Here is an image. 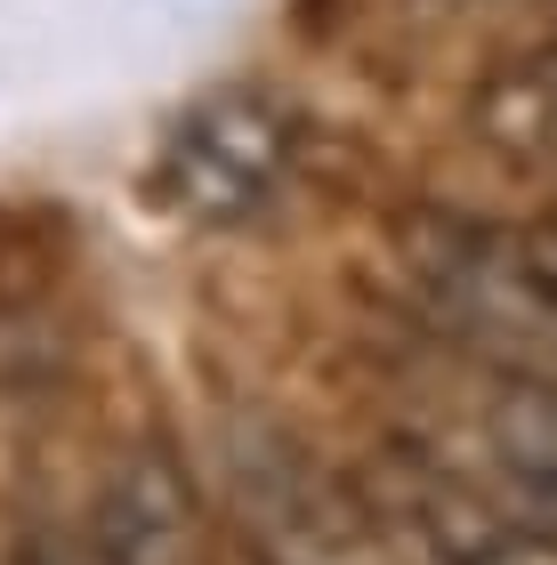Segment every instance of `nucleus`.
<instances>
[{"instance_id": "6e6552de", "label": "nucleus", "mask_w": 557, "mask_h": 565, "mask_svg": "<svg viewBox=\"0 0 557 565\" xmlns=\"http://www.w3.org/2000/svg\"><path fill=\"white\" fill-rule=\"evenodd\" d=\"M24 565H97V557H73V550H57V542H41L33 557H24Z\"/></svg>"}, {"instance_id": "f257e3e1", "label": "nucleus", "mask_w": 557, "mask_h": 565, "mask_svg": "<svg viewBox=\"0 0 557 565\" xmlns=\"http://www.w3.org/2000/svg\"><path fill=\"white\" fill-rule=\"evenodd\" d=\"M291 162H299L291 114L259 89H218L162 138L154 170H146V202L202 226H235L291 186Z\"/></svg>"}, {"instance_id": "f03ea898", "label": "nucleus", "mask_w": 557, "mask_h": 565, "mask_svg": "<svg viewBox=\"0 0 557 565\" xmlns=\"http://www.w3.org/2000/svg\"><path fill=\"white\" fill-rule=\"evenodd\" d=\"M243 518L275 565H388V525L372 501H347L323 469H308L291 445H250L235 460Z\"/></svg>"}, {"instance_id": "423d86ee", "label": "nucleus", "mask_w": 557, "mask_h": 565, "mask_svg": "<svg viewBox=\"0 0 557 565\" xmlns=\"http://www.w3.org/2000/svg\"><path fill=\"white\" fill-rule=\"evenodd\" d=\"M517 267H525V282H534L542 323H549V348H557V218L517 226Z\"/></svg>"}, {"instance_id": "7ed1b4c3", "label": "nucleus", "mask_w": 557, "mask_h": 565, "mask_svg": "<svg viewBox=\"0 0 557 565\" xmlns=\"http://www.w3.org/2000/svg\"><path fill=\"white\" fill-rule=\"evenodd\" d=\"M372 509L388 542L413 550L420 565H557V533H542L525 509L469 493L461 477L428 469V460H396Z\"/></svg>"}, {"instance_id": "39448f33", "label": "nucleus", "mask_w": 557, "mask_h": 565, "mask_svg": "<svg viewBox=\"0 0 557 565\" xmlns=\"http://www.w3.org/2000/svg\"><path fill=\"white\" fill-rule=\"evenodd\" d=\"M476 436H485V469L501 477L510 509L557 533V380H501L476 413Z\"/></svg>"}, {"instance_id": "20e7f679", "label": "nucleus", "mask_w": 557, "mask_h": 565, "mask_svg": "<svg viewBox=\"0 0 557 565\" xmlns=\"http://www.w3.org/2000/svg\"><path fill=\"white\" fill-rule=\"evenodd\" d=\"M97 565H202V501L162 445L130 452L89 518Z\"/></svg>"}, {"instance_id": "0eeeda50", "label": "nucleus", "mask_w": 557, "mask_h": 565, "mask_svg": "<svg viewBox=\"0 0 557 565\" xmlns=\"http://www.w3.org/2000/svg\"><path fill=\"white\" fill-rule=\"evenodd\" d=\"M534 82H542V97H549V114H557V41L542 49V65H534Z\"/></svg>"}]
</instances>
